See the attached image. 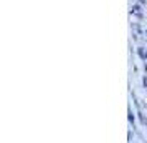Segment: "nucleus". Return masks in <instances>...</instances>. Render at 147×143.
Instances as JSON below:
<instances>
[{
    "instance_id": "obj_4",
    "label": "nucleus",
    "mask_w": 147,
    "mask_h": 143,
    "mask_svg": "<svg viewBox=\"0 0 147 143\" xmlns=\"http://www.w3.org/2000/svg\"><path fill=\"white\" fill-rule=\"evenodd\" d=\"M146 2H147V0H139V3H140V5H144Z\"/></svg>"
},
{
    "instance_id": "obj_2",
    "label": "nucleus",
    "mask_w": 147,
    "mask_h": 143,
    "mask_svg": "<svg viewBox=\"0 0 147 143\" xmlns=\"http://www.w3.org/2000/svg\"><path fill=\"white\" fill-rule=\"evenodd\" d=\"M127 115H129V122L132 123V122H134V113L131 112V110H129V113H127Z\"/></svg>"
},
{
    "instance_id": "obj_1",
    "label": "nucleus",
    "mask_w": 147,
    "mask_h": 143,
    "mask_svg": "<svg viewBox=\"0 0 147 143\" xmlns=\"http://www.w3.org/2000/svg\"><path fill=\"white\" fill-rule=\"evenodd\" d=\"M131 12H132V14H136V15H139V17H142V14H140V5H134Z\"/></svg>"
},
{
    "instance_id": "obj_3",
    "label": "nucleus",
    "mask_w": 147,
    "mask_h": 143,
    "mask_svg": "<svg viewBox=\"0 0 147 143\" xmlns=\"http://www.w3.org/2000/svg\"><path fill=\"white\" fill-rule=\"evenodd\" d=\"M142 83H144V88H147V77H144V80H142Z\"/></svg>"
},
{
    "instance_id": "obj_5",
    "label": "nucleus",
    "mask_w": 147,
    "mask_h": 143,
    "mask_svg": "<svg viewBox=\"0 0 147 143\" xmlns=\"http://www.w3.org/2000/svg\"><path fill=\"white\" fill-rule=\"evenodd\" d=\"M144 70H146V72H147V65H144Z\"/></svg>"
}]
</instances>
